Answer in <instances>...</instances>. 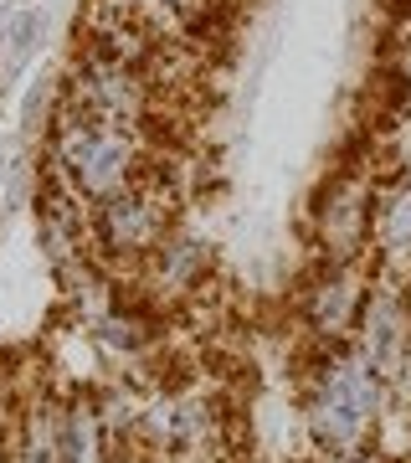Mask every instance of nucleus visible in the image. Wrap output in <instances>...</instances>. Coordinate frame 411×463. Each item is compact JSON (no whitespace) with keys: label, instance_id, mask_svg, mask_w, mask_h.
<instances>
[{"label":"nucleus","instance_id":"nucleus-12","mask_svg":"<svg viewBox=\"0 0 411 463\" xmlns=\"http://www.w3.org/2000/svg\"><path fill=\"white\" fill-rule=\"evenodd\" d=\"M376 248L386 258L411 252V175L396 181L391 191H376Z\"/></svg>","mask_w":411,"mask_h":463},{"label":"nucleus","instance_id":"nucleus-6","mask_svg":"<svg viewBox=\"0 0 411 463\" xmlns=\"http://www.w3.org/2000/svg\"><path fill=\"white\" fill-rule=\"evenodd\" d=\"M78 42L82 47H98L118 62H134L145 67L149 78L160 72V62L170 57L175 42H160V36L149 32V21L134 11L129 0H88L78 16Z\"/></svg>","mask_w":411,"mask_h":463},{"label":"nucleus","instance_id":"nucleus-5","mask_svg":"<svg viewBox=\"0 0 411 463\" xmlns=\"http://www.w3.org/2000/svg\"><path fill=\"white\" fill-rule=\"evenodd\" d=\"M313 232H319V248L329 263H360L376 248V181L360 170H340L319 191Z\"/></svg>","mask_w":411,"mask_h":463},{"label":"nucleus","instance_id":"nucleus-15","mask_svg":"<svg viewBox=\"0 0 411 463\" xmlns=\"http://www.w3.org/2000/svg\"><path fill=\"white\" fill-rule=\"evenodd\" d=\"M42 103H47V83H36L32 93H26V109H21V124H26V129H36V114H42Z\"/></svg>","mask_w":411,"mask_h":463},{"label":"nucleus","instance_id":"nucleus-2","mask_svg":"<svg viewBox=\"0 0 411 463\" xmlns=\"http://www.w3.org/2000/svg\"><path fill=\"white\" fill-rule=\"evenodd\" d=\"M380 397H386V376L376 365L355 345H329L309 376V402H304L309 438L329 458L365 453L380 417Z\"/></svg>","mask_w":411,"mask_h":463},{"label":"nucleus","instance_id":"nucleus-1","mask_svg":"<svg viewBox=\"0 0 411 463\" xmlns=\"http://www.w3.org/2000/svg\"><path fill=\"white\" fill-rule=\"evenodd\" d=\"M149 134L145 129H118L103 118H88L67 103H51L47 114V175L42 181L67 185L72 196L93 201L124 191L149 170Z\"/></svg>","mask_w":411,"mask_h":463},{"label":"nucleus","instance_id":"nucleus-7","mask_svg":"<svg viewBox=\"0 0 411 463\" xmlns=\"http://www.w3.org/2000/svg\"><path fill=\"white\" fill-rule=\"evenodd\" d=\"M36 242L47 252L51 273H67V268L98 258V242H93V201L72 196L57 181H42V191H36Z\"/></svg>","mask_w":411,"mask_h":463},{"label":"nucleus","instance_id":"nucleus-16","mask_svg":"<svg viewBox=\"0 0 411 463\" xmlns=\"http://www.w3.org/2000/svg\"><path fill=\"white\" fill-rule=\"evenodd\" d=\"M329 463H380L376 453H350V458H329Z\"/></svg>","mask_w":411,"mask_h":463},{"label":"nucleus","instance_id":"nucleus-9","mask_svg":"<svg viewBox=\"0 0 411 463\" xmlns=\"http://www.w3.org/2000/svg\"><path fill=\"white\" fill-rule=\"evenodd\" d=\"M355 350L376 365L380 376H396L401 361L411 355L406 304L391 288H370V298H365V309H360V325H355Z\"/></svg>","mask_w":411,"mask_h":463},{"label":"nucleus","instance_id":"nucleus-8","mask_svg":"<svg viewBox=\"0 0 411 463\" xmlns=\"http://www.w3.org/2000/svg\"><path fill=\"white\" fill-rule=\"evenodd\" d=\"M365 298H370V279L360 273V263H329L324 258V268L304 288V325L324 345H345L360 325Z\"/></svg>","mask_w":411,"mask_h":463},{"label":"nucleus","instance_id":"nucleus-3","mask_svg":"<svg viewBox=\"0 0 411 463\" xmlns=\"http://www.w3.org/2000/svg\"><path fill=\"white\" fill-rule=\"evenodd\" d=\"M57 103L78 109L88 118H103V124H118V129H145L160 109V83L149 78L145 67L118 62L98 47H82L72 52L62 83H57Z\"/></svg>","mask_w":411,"mask_h":463},{"label":"nucleus","instance_id":"nucleus-4","mask_svg":"<svg viewBox=\"0 0 411 463\" xmlns=\"http://www.w3.org/2000/svg\"><path fill=\"white\" fill-rule=\"evenodd\" d=\"M175 201H181V191L170 185L164 165H149L139 181H129L114 196H103L93 206L98 263L103 258H114V263H145L149 252L175 232Z\"/></svg>","mask_w":411,"mask_h":463},{"label":"nucleus","instance_id":"nucleus-11","mask_svg":"<svg viewBox=\"0 0 411 463\" xmlns=\"http://www.w3.org/2000/svg\"><path fill=\"white\" fill-rule=\"evenodd\" d=\"M154 279L160 294H191L206 283V268H211V248L201 242V237H185V232H170L160 248L149 252L145 263H139Z\"/></svg>","mask_w":411,"mask_h":463},{"label":"nucleus","instance_id":"nucleus-14","mask_svg":"<svg viewBox=\"0 0 411 463\" xmlns=\"http://www.w3.org/2000/svg\"><path fill=\"white\" fill-rule=\"evenodd\" d=\"M93 330H98V345H103V350H114V355H139V350L149 345L145 315H134V309H118V304H108V309L93 319Z\"/></svg>","mask_w":411,"mask_h":463},{"label":"nucleus","instance_id":"nucleus-10","mask_svg":"<svg viewBox=\"0 0 411 463\" xmlns=\"http://www.w3.org/2000/svg\"><path fill=\"white\" fill-rule=\"evenodd\" d=\"M134 11L149 21V32L175 47H196L201 36L216 32V21L227 11V0H129Z\"/></svg>","mask_w":411,"mask_h":463},{"label":"nucleus","instance_id":"nucleus-13","mask_svg":"<svg viewBox=\"0 0 411 463\" xmlns=\"http://www.w3.org/2000/svg\"><path fill=\"white\" fill-rule=\"evenodd\" d=\"M42 36H47V11H21L11 26H5V47H0V72L5 78H16V72H26V62H32L36 52H42Z\"/></svg>","mask_w":411,"mask_h":463},{"label":"nucleus","instance_id":"nucleus-17","mask_svg":"<svg viewBox=\"0 0 411 463\" xmlns=\"http://www.w3.org/2000/svg\"><path fill=\"white\" fill-rule=\"evenodd\" d=\"M0 463H11V438H0Z\"/></svg>","mask_w":411,"mask_h":463}]
</instances>
